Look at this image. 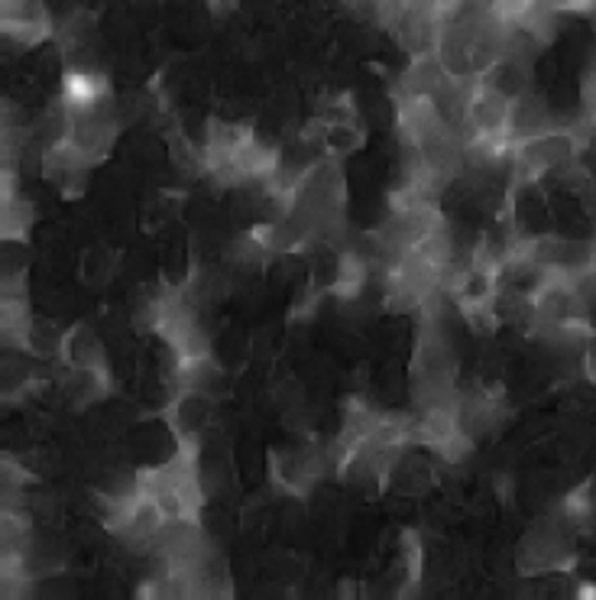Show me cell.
I'll use <instances>...</instances> for the list:
<instances>
[{
    "mask_svg": "<svg viewBox=\"0 0 596 600\" xmlns=\"http://www.w3.org/2000/svg\"><path fill=\"white\" fill-rule=\"evenodd\" d=\"M526 81H529V68L522 59H512V56H499L493 62L483 75H479V85L506 95L509 101H516L519 95H526Z\"/></svg>",
    "mask_w": 596,
    "mask_h": 600,
    "instance_id": "5",
    "label": "cell"
},
{
    "mask_svg": "<svg viewBox=\"0 0 596 600\" xmlns=\"http://www.w3.org/2000/svg\"><path fill=\"white\" fill-rule=\"evenodd\" d=\"M111 101V85L104 75H95L88 68H68L65 78H62L59 105L75 114V111H91V108H101Z\"/></svg>",
    "mask_w": 596,
    "mask_h": 600,
    "instance_id": "4",
    "label": "cell"
},
{
    "mask_svg": "<svg viewBox=\"0 0 596 600\" xmlns=\"http://www.w3.org/2000/svg\"><path fill=\"white\" fill-rule=\"evenodd\" d=\"M464 137H512V101L486 85H474L464 111Z\"/></svg>",
    "mask_w": 596,
    "mask_h": 600,
    "instance_id": "3",
    "label": "cell"
},
{
    "mask_svg": "<svg viewBox=\"0 0 596 600\" xmlns=\"http://www.w3.org/2000/svg\"><path fill=\"white\" fill-rule=\"evenodd\" d=\"M53 36H56V43H59V50L65 56L81 53L88 46V40L95 36V17L88 10H71L65 20L56 23V33Z\"/></svg>",
    "mask_w": 596,
    "mask_h": 600,
    "instance_id": "6",
    "label": "cell"
},
{
    "mask_svg": "<svg viewBox=\"0 0 596 600\" xmlns=\"http://www.w3.org/2000/svg\"><path fill=\"white\" fill-rule=\"evenodd\" d=\"M581 140L574 130L564 127H548L529 137H519L512 146V170H516V182L532 185V182L544 179V176H558L567 166L577 163L581 156Z\"/></svg>",
    "mask_w": 596,
    "mask_h": 600,
    "instance_id": "1",
    "label": "cell"
},
{
    "mask_svg": "<svg viewBox=\"0 0 596 600\" xmlns=\"http://www.w3.org/2000/svg\"><path fill=\"white\" fill-rule=\"evenodd\" d=\"M33 221V205L16 192L13 176H7V192H3V234L10 240L23 238Z\"/></svg>",
    "mask_w": 596,
    "mask_h": 600,
    "instance_id": "7",
    "label": "cell"
},
{
    "mask_svg": "<svg viewBox=\"0 0 596 600\" xmlns=\"http://www.w3.org/2000/svg\"><path fill=\"white\" fill-rule=\"evenodd\" d=\"M574 523L564 520H544L526 536L519 548V571L522 575H564L574 568V548H571Z\"/></svg>",
    "mask_w": 596,
    "mask_h": 600,
    "instance_id": "2",
    "label": "cell"
}]
</instances>
